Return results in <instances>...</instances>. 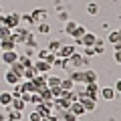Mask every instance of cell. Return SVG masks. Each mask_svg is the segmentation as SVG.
Here are the masks:
<instances>
[{"instance_id": "obj_1", "label": "cell", "mask_w": 121, "mask_h": 121, "mask_svg": "<svg viewBox=\"0 0 121 121\" xmlns=\"http://www.w3.org/2000/svg\"><path fill=\"white\" fill-rule=\"evenodd\" d=\"M87 63H89V59H87V56H83L81 52H77V51H75L73 55L67 59V65H69V67H73V69H81V71L87 67Z\"/></svg>"}, {"instance_id": "obj_2", "label": "cell", "mask_w": 121, "mask_h": 121, "mask_svg": "<svg viewBox=\"0 0 121 121\" xmlns=\"http://www.w3.org/2000/svg\"><path fill=\"white\" fill-rule=\"evenodd\" d=\"M28 32H30L28 28H18V26H16V28H12V35H10V39H12L14 44L18 47V44H24V39H26V35H28Z\"/></svg>"}, {"instance_id": "obj_3", "label": "cell", "mask_w": 121, "mask_h": 121, "mask_svg": "<svg viewBox=\"0 0 121 121\" xmlns=\"http://www.w3.org/2000/svg\"><path fill=\"white\" fill-rule=\"evenodd\" d=\"M32 85H35V93H43L44 89H48L47 85V75H36L35 79H30Z\"/></svg>"}, {"instance_id": "obj_4", "label": "cell", "mask_w": 121, "mask_h": 121, "mask_svg": "<svg viewBox=\"0 0 121 121\" xmlns=\"http://www.w3.org/2000/svg\"><path fill=\"white\" fill-rule=\"evenodd\" d=\"M75 51H77V47H75V44H60L59 51H56L55 55H56V56H60V59H69V56L73 55Z\"/></svg>"}, {"instance_id": "obj_5", "label": "cell", "mask_w": 121, "mask_h": 121, "mask_svg": "<svg viewBox=\"0 0 121 121\" xmlns=\"http://www.w3.org/2000/svg\"><path fill=\"white\" fill-rule=\"evenodd\" d=\"M4 16H6V26H8L10 30L20 24V14L18 12H10V14H4Z\"/></svg>"}, {"instance_id": "obj_6", "label": "cell", "mask_w": 121, "mask_h": 121, "mask_svg": "<svg viewBox=\"0 0 121 121\" xmlns=\"http://www.w3.org/2000/svg\"><path fill=\"white\" fill-rule=\"evenodd\" d=\"M35 69L39 71V75H47V73H51L52 65L48 63V60H43V59H39V60L35 63Z\"/></svg>"}, {"instance_id": "obj_7", "label": "cell", "mask_w": 121, "mask_h": 121, "mask_svg": "<svg viewBox=\"0 0 121 121\" xmlns=\"http://www.w3.org/2000/svg\"><path fill=\"white\" fill-rule=\"evenodd\" d=\"M0 59H2V63H6V65H12V63L18 60V52L16 51H4Z\"/></svg>"}, {"instance_id": "obj_8", "label": "cell", "mask_w": 121, "mask_h": 121, "mask_svg": "<svg viewBox=\"0 0 121 121\" xmlns=\"http://www.w3.org/2000/svg\"><path fill=\"white\" fill-rule=\"evenodd\" d=\"M83 91H85L89 97H93V99H99V87H97V83H87V85L83 87Z\"/></svg>"}, {"instance_id": "obj_9", "label": "cell", "mask_w": 121, "mask_h": 121, "mask_svg": "<svg viewBox=\"0 0 121 121\" xmlns=\"http://www.w3.org/2000/svg\"><path fill=\"white\" fill-rule=\"evenodd\" d=\"M81 103H83V107H85V111H95L97 109V99H93V97H89V95L83 97Z\"/></svg>"}, {"instance_id": "obj_10", "label": "cell", "mask_w": 121, "mask_h": 121, "mask_svg": "<svg viewBox=\"0 0 121 121\" xmlns=\"http://www.w3.org/2000/svg\"><path fill=\"white\" fill-rule=\"evenodd\" d=\"M77 40L81 43V47H93V44H95V40H97V36L91 35V32H85V35H83L81 39H77Z\"/></svg>"}, {"instance_id": "obj_11", "label": "cell", "mask_w": 121, "mask_h": 121, "mask_svg": "<svg viewBox=\"0 0 121 121\" xmlns=\"http://www.w3.org/2000/svg\"><path fill=\"white\" fill-rule=\"evenodd\" d=\"M87 83H97V73L93 69H83V85Z\"/></svg>"}, {"instance_id": "obj_12", "label": "cell", "mask_w": 121, "mask_h": 121, "mask_svg": "<svg viewBox=\"0 0 121 121\" xmlns=\"http://www.w3.org/2000/svg\"><path fill=\"white\" fill-rule=\"evenodd\" d=\"M18 87H20L22 93H35V85H32L30 79H20L18 81Z\"/></svg>"}, {"instance_id": "obj_13", "label": "cell", "mask_w": 121, "mask_h": 121, "mask_svg": "<svg viewBox=\"0 0 121 121\" xmlns=\"http://www.w3.org/2000/svg\"><path fill=\"white\" fill-rule=\"evenodd\" d=\"M30 16H32V22H44L47 20V10L44 8H36L30 12Z\"/></svg>"}, {"instance_id": "obj_14", "label": "cell", "mask_w": 121, "mask_h": 121, "mask_svg": "<svg viewBox=\"0 0 121 121\" xmlns=\"http://www.w3.org/2000/svg\"><path fill=\"white\" fill-rule=\"evenodd\" d=\"M69 111H73L77 117H81V115H85V113H87L81 101H73V103H71V107H69Z\"/></svg>"}, {"instance_id": "obj_15", "label": "cell", "mask_w": 121, "mask_h": 121, "mask_svg": "<svg viewBox=\"0 0 121 121\" xmlns=\"http://www.w3.org/2000/svg\"><path fill=\"white\" fill-rule=\"evenodd\" d=\"M99 93H101V97H103L105 101H113V99H115V95H117L113 87H103V89H101Z\"/></svg>"}, {"instance_id": "obj_16", "label": "cell", "mask_w": 121, "mask_h": 121, "mask_svg": "<svg viewBox=\"0 0 121 121\" xmlns=\"http://www.w3.org/2000/svg\"><path fill=\"white\" fill-rule=\"evenodd\" d=\"M4 81L8 83V85H18V81H20V77H18L16 73H12V71H6V75H4Z\"/></svg>"}, {"instance_id": "obj_17", "label": "cell", "mask_w": 121, "mask_h": 121, "mask_svg": "<svg viewBox=\"0 0 121 121\" xmlns=\"http://www.w3.org/2000/svg\"><path fill=\"white\" fill-rule=\"evenodd\" d=\"M22 119V111H16V109L8 107V119L6 121H20Z\"/></svg>"}, {"instance_id": "obj_18", "label": "cell", "mask_w": 121, "mask_h": 121, "mask_svg": "<svg viewBox=\"0 0 121 121\" xmlns=\"http://www.w3.org/2000/svg\"><path fill=\"white\" fill-rule=\"evenodd\" d=\"M14 40L12 39H4V40H0V48H2V52L4 51H14Z\"/></svg>"}, {"instance_id": "obj_19", "label": "cell", "mask_w": 121, "mask_h": 121, "mask_svg": "<svg viewBox=\"0 0 121 121\" xmlns=\"http://www.w3.org/2000/svg\"><path fill=\"white\" fill-rule=\"evenodd\" d=\"M10 107H12V109H16V111H24L26 103L20 99V97H14V99H12V103H10Z\"/></svg>"}, {"instance_id": "obj_20", "label": "cell", "mask_w": 121, "mask_h": 121, "mask_svg": "<svg viewBox=\"0 0 121 121\" xmlns=\"http://www.w3.org/2000/svg\"><path fill=\"white\" fill-rule=\"evenodd\" d=\"M12 99H14V97L10 95V93H0V105H2V107H10Z\"/></svg>"}, {"instance_id": "obj_21", "label": "cell", "mask_w": 121, "mask_h": 121, "mask_svg": "<svg viewBox=\"0 0 121 121\" xmlns=\"http://www.w3.org/2000/svg\"><path fill=\"white\" fill-rule=\"evenodd\" d=\"M69 79L75 83V85H77V83H83V71H81V69H75L73 73L69 75Z\"/></svg>"}, {"instance_id": "obj_22", "label": "cell", "mask_w": 121, "mask_h": 121, "mask_svg": "<svg viewBox=\"0 0 121 121\" xmlns=\"http://www.w3.org/2000/svg\"><path fill=\"white\" fill-rule=\"evenodd\" d=\"M10 71H12V73H16L18 75V77H24V67H22L20 65V63H18V60H16V63H12V65H10Z\"/></svg>"}, {"instance_id": "obj_23", "label": "cell", "mask_w": 121, "mask_h": 121, "mask_svg": "<svg viewBox=\"0 0 121 121\" xmlns=\"http://www.w3.org/2000/svg\"><path fill=\"white\" fill-rule=\"evenodd\" d=\"M85 32H87V28H85V26L77 24V26H75V30H73V32H71V36H73V39L77 40V39H81V36L85 35Z\"/></svg>"}, {"instance_id": "obj_24", "label": "cell", "mask_w": 121, "mask_h": 121, "mask_svg": "<svg viewBox=\"0 0 121 121\" xmlns=\"http://www.w3.org/2000/svg\"><path fill=\"white\" fill-rule=\"evenodd\" d=\"M103 44H105L103 39H97V40H95V44H93V48H95V55H103V52H105V47H103Z\"/></svg>"}, {"instance_id": "obj_25", "label": "cell", "mask_w": 121, "mask_h": 121, "mask_svg": "<svg viewBox=\"0 0 121 121\" xmlns=\"http://www.w3.org/2000/svg\"><path fill=\"white\" fill-rule=\"evenodd\" d=\"M24 47H32V48L36 47V36L32 35V30L26 35V39H24Z\"/></svg>"}, {"instance_id": "obj_26", "label": "cell", "mask_w": 121, "mask_h": 121, "mask_svg": "<svg viewBox=\"0 0 121 121\" xmlns=\"http://www.w3.org/2000/svg\"><path fill=\"white\" fill-rule=\"evenodd\" d=\"M60 89L63 91H73L75 89V83L71 79H60Z\"/></svg>"}, {"instance_id": "obj_27", "label": "cell", "mask_w": 121, "mask_h": 121, "mask_svg": "<svg viewBox=\"0 0 121 121\" xmlns=\"http://www.w3.org/2000/svg\"><path fill=\"white\" fill-rule=\"evenodd\" d=\"M107 40H109L111 44L121 43V35H119V30H111V32H109V36H107Z\"/></svg>"}, {"instance_id": "obj_28", "label": "cell", "mask_w": 121, "mask_h": 121, "mask_svg": "<svg viewBox=\"0 0 121 121\" xmlns=\"http://www.w3.org/2000/svg\"><path fill=\"white\" fill-rule=\"evenodd\" d=\"M47 85H48V87L60 85V77H56V75H51V77H48V75H47Z\"/></svg>"}, {"instance_id": "obj_29", "label": "cell", "mask_w": 121, "mask_h": 121, "mask_svg": "<svg viewBox=\"0 0 121 121\" xmlns=\"http://www.w3.org/2000/svg\"><path fill=\"white\" fill-rule=\"evenodd\" d=\"M60 113H63V121H77L79 119V117L75 115L73 111H69V109H67V111H60Z\"/></svg>"}, {"instance_id": "obj_30", "label": "cell", "mask_w": 121, "mask_h": 121, "mask_svg": "<svg viewBox=\"0 0 121 121\" xmlns=\"http://www.w3.org/2000/svg\"><path fill=\"white\" fill-rule=\"evenodd\" d=\"M48 32H51V24H48L47 20L40 22L39 24V35H48Z\"/></svg>"}, {"instance_id": "obj_31", "label": "cell", "mask_w": 121, "mask_h": 121, "mask_svg": "<svg viewBox=\"0 0 121 121\" xmlns=\"http://www.w3.org/2000/svg\"><path fill=\"white\" fill-rule=\"evenodd\" d=\"M48 91H51V97H52V99H56V97L63 95V89H60V85H56V87H48Z\"/></svg>"}, {"instance_id": "obj_32", "label": "cell", "mask_w": 121, "mask_h": 121, "mask_svg": "<svg viewBox=\"0 0 121 121\" xmlns=\"http://www.w3.org/2000/svg\"><path fill=\"white\" fill-rule=\"evenodd\" d=\"M10 35H12V30H10L8 26H0V40L10 39Z\"/></svg>"}, {"instance_id": "obj_33", "label": "cell", "mask_w": 121, "mask_h": 121, "mask_svg": "<svg viewBox=\"0 0 121 121\" xmlns=\"http://www.w3.org/2000/svg\"><path fill=\"white\" fill-rule=\"evenodd\" d=\"M87 12H89L91 16H95V14H99V4H95V2H91V4L87 6Z\"/></svg>"}, {"instance_id": "obj_34", "label": "cell", "mask_w": 121, "mask_h": 121, "mask_svg": "<svg viewBox=\"0 0 121 121\" xmlns=\"http://www.w3.org/2000/svg\"><path fill=\"white\" fill-rule=\"evenodd\" d=\"M60 44H63V43H60V40H51V43H48V51H51V52H56V51H59V47H60Z\"/></svg>"}, {"instance_id": "obj_35", "label": "cell", "mask_w": 121, "mask_h": 121, "mask_svg": "<svg viewBox=\"0 0 121 121\" xmlns=\"http://www.w3.org/2000/svg\"><path fill=\"white\" fill-rule=\"evenodd\" d=\"M75 26H77V22H73V20H67V24H65V32L67 35H71L75 30Z\"/></svg>"}, {"instance_id": "obj_36", "label": "cell", "mask_w": 121, "mask_h": 121, "mask_svg": "<svg viewBox=\"0 0 121 121\" xmlns=\"http://www.w3.org/2000/svg\"><path fill=\"white\" fill-rule=\"evenodd\" d=\"M48 55H51V51H48V48H40L36 56H39V59H43V60H47V59H48Z\"/></svg>"}, {"instance_id": "obj_37", "label": "cell", "mask_w": 121, "mask_h": 121, "mask_svg": "<svg viewBox=\"0 0 121 121\" xmlns=\"http://www.w3.org/2000/svg\"><path fill=\"white\" fill-rule=\"evenodd\" d=\"M10 95H12V97H20V95H22L20 87H18V85H12V91H10Z\"/></svg>"}, {"instance_id": "obj_38", "label": "cell", "mask_w": 121, "mask_h": 121, "mask_svg": "<svg viewBox=\"0 0 121 121\" xmlns=\"http://www.w3.org/2000/svg\"><path fill=\"white\" fill-rule=\"evenodd\" d=\"M28 119H30V121H43V117H40L39 111H32V113L28 115Z\"/></svg>"}, {"instance_id": "obj_39", "label": "cell", "mask_w": 121, "mask_h": 121, "mask_svg": "<svg viewBox=\"0 0 121 121\" xmlns=\"http://www.w3.org/2000/svg\"><path fill=\"white\" fill-rule=\"evenodd\" d=\"M83 51H85V56H87V59L95 55V48H93V47H83Z\"/></svg>"}, {"instance_id": "obj_40", "label": "cell", "mask_w": 121, "mask_h": 121, "mask_svg": "<svg viewBox=\"0 0 121 121\" xmlns=\"http://www.w3.org/2000/svg\"><path fill=\"white\" fill-rule=\"evenodd\" d=\"M113 60H115L117 65H121V51H115V52H113Z\"/></svg>"}, {"instance_id": "obj_41", "label": "cell", "mask_w": 121, "mask_h": 121, "mask_svg": "<svg viewBox=\"0 0 121 121\" xmlns=\"http://www.w3.org/2000/svg\"><path fill=\"white\" fill-rule=\"evenodd\" d=\"M115 93H121V79L115 83Z\"/></svg>"}, {"instance_id": "obj_42", "label": "cell", "mask_w": 121, "mask_h": 121, "mask_svg": "<svg viewBox=\"0 0 121 121\" xmlns=\"http://www.w3.org/2000/svg\"><path fill=\"white\" fill-rule=\"evenodd\" d=\"M0 26H6V16L4 14H0Z\"/></svg>"}, {"instance_id": "obj_43", "label": "cell", "mask_w": 121, "mask_h": 121, "mask_svg": "<svg viewBox=\"0 0 121 121\" xmlns=\"http://www.w3.org/2000/svg\"><path fill=\"white\" fill-rule=\"evenodd\" d=\"M0 121H6V117H4V115H2V113H0Z\"/></svg>"}, {"instance_id": "obj_44", "label": "cell", "mask_w": 121, "mask_h": 121, "mask_svg": "<svg viewBox=\"0 0 121 121\" xmlns=\"http://www.w3.org/2000/svg\"><path fill=\"white\" fill-rule=\"evenodd\" d=\"M0 14H2V8H0Z\"/></svg>"}, {"instance_id": "obj_45", "label": "cell", "mask_w": 121, "mask_h": 121, "mask_svg": "<svg viewBox=\"0 0 121 121\" xmlns=\"http://www.w3.org/2000/svg\"><path fill=\"white\" fill-rule=\"evenodd\" d=\"M119 35H121V28H119Z\"/></svg>"}]
</instances>
